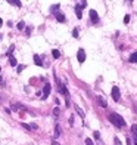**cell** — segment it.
I'll use <instances>...</instances> for the list:
<instances>
[{
	"label": "cell",
	"mask_w": 137,
	"mask_h": 145,
	"mask_svg": "<svg viewBox=\"0 0 137 145\" xmlns=\"http://www.w3.org/2000/svg\"><path fill=\"white\" fill-rule=\"evenodd\" d=\"M52 56H53L55 59H58V58L61 56V52H59L58 49H53V50H52Z\"/></svg>",
	"instance_id": "4fadbf2b"
},
{
	"label": "cell",
	"mask_w": 137,
	"mask_h": 145,
	"mask_svg": "<svg viewBox=\"0 0 137 145\" xmlns=\"http://www.w3.org/2000/svg\"><path fill=\"white\" fill-rule=\"evenodd\" d=\"M55 15H56V19H58L59 22H65V19H66V18H65V15H63V13L58 12V13H55Z\"/></svg>",
	"instance_id": "9c48e42d"
},
{
	"label": "cell",
	"mask_w": 137,
	"mask_h": 145,
	"mask_svg": "<svg viewBox=\"0 0 137 145\" xmlns=\"http://www.w3.org/2000/svg\"><path fill=\"white\" fill-rule=\"evenodd\" d=\"M59 113H61V111H59V108H55V110H53V116H55V117H58V116H59Z\"/></svg>",
	"instance_id": "7402d4cb"
},
{
	"label": "cell",
	"mask_w": 137,
	"mask_h": 145,
	"mask_svg": "<svg viewBox=\"0 0 137 145\" xmlns=\"http://www.w3.org/2000/svg\"><path fill=\"white\" fill-rule=\"evenodd\" d=\"M58 9H59V4H53V6L50 7V12H56Z\"/></svg>",
	"instance_id": "ac0fdd59"
},
{
	"label": "cell",
	"mask_w": 137,
	"mask_h": 145,
	"mask_svg": "<svg viewBox=\"0 0 137 145\" xmlns=\"http://www.w3.org/2000/svg\"><path fill=\"white\" fill-rule=\"evenodd\" d=\"M134 111H136V114H137V104H134Z\"/></svg>",
	"instance_id": "4dcf8cb0"
},
{
	"label": "cell",
	"mask_w": 137,
	"mask_h": 145,
	"mask_svg": "<svg viewBox=\"0 0 137 145\" xmlns=\"http://www.w3.org/2000/svg\"><path fill=\"white\" fill-rule=\"evenodd\" d=\"M74 108H75V111H77V113L80 114V117H81V119H84V117H86V116H84V111H83V110H81V108H80L78 105H75Z\"/></svg>",
	"instance_id": "7c38bea8"
},
{
	"label": "cell",
	"mask_w": 137,
	"mask_h": 145,
	"mask_svg": "<svg viewBox=\"0 0 137 145\" xmlns=\"http://www.w3.org/2000/svg\"><path fill=\"white\" fill-rule=\"evenodd\" d=\"M16 70H18V73H22V70H25V65H18Z\"/></svg>",
	"instance_id": "d6986e66"
},
{
	"label": "cell",
	"mask_w": 137,
	"mask_h": 145,
	"mask_svg": "<svg viewBox=\"0 0 137 145\" xmlns=\"http://www.w3.org/2000/svg\"><path fill=\"white\" fill-rule=\"evenodd\" d=\"M22 127H24V129H27V130H31V126H30V124H27V123H22Z\"/></svg>",
	"instance_id": "603a6c76"
},
{
	"label": "cell",
	"mask_w": 137,
	"mask_h": 145,
	"mask_svg": "<svg viewBox=\"0 0 137 145\" xmlns=\"http://www.w3.org/2000/svg\"><path fill=\"white\" fill-rule=\"evenodd\" d=\"M127 145H133V144H131V139H130V138H127Z\"/></svg>",
	"instance_id": "f546056e"
},
{
	"label": "cell",
	"mask_w": 137,
	"mask_h": 145,
	"mask_svg": "<svg viewBox=\"0 0 137 145\" xmlns=\"http://www.w3.org/2000/svg\"><path fill=\"white\" fill-rule=\"evenodd\" d=\"M9 64H10L12 67H16V65H18V62H16V59H15L13 56H10V55H9Z\"/></svg>",
	"instance_id": "5bb4252c"
},
{
	"label": "cell",
	"mask_w": 137,
	"mask_h": 145,
	"mask_svg": "<svg viewBox=\"0 0 137 145\" xmlns=\"http://www.w3.org/2000/svg\"><path fill=\"white\" fill-rule=\"evenodd\" d=\"M96 99H97V102H99V105H100L102 108H106V107H108V102H106V99H105L103 96H97Z\"/></svg>",
	"instance_id": "ba28073f"
},
{
	"label": "cell",
	"mask_w": 137,
	"mask_h": 145,
	"mask_svg": "<svg viewBox=\"0 0 137 145\" xmlns=\"http://www.w3.org/2000/svg\"><path fill=\"white\" fill-rule=\"evenodd\" d=\"M94 138H96V139H100V133H99V132H94Z\"/></svg>",
	"instance_id": "484cf974"
},
{
	"label": "cell",
	"mask_w": 137,
	"mask_h": 145,
	"mask_svg": "<svg viewBox=\"0 0 137 145\" xmlns=\"http://www.w3.org/2000/svg\"><path fill=\"white\" fill-rule=\"evenodd\" d=\"M34 62H35V65L43 67V61H41V58H40L38 55H34Z\"/></svg>",
	"instance_id": "30bf717a"
},
{
	"label": "cell",
	"mask_w": 137,
	"mask_h": 145,
	"mask_svg": "<svg viewBox=\"0 0 137 145\" xmlns=\"http://www.w3.org/2000/svg\"><path fill=\"white\" fill-rule=\"evenodd\" d=\"M131 132H133L134 136H137V124H133V126H131Z\"/></svg>",
	"instance_id": "e0dca14e"
},
{
	"label": "cell",
	"mask_w": 137,
	"mask_h": 145,
	"mask_svg": "<svg viewBox=\"0 0 137 145\" xmlns=\"http://www.w3.org/2000/svg\"><path fill=\"white\" fill-rule=\"evenodd\" d=\"M130 22V15H125L124 16V24H128Z\"/></svg>",
	"instance_id": "ffe728a7"
},
{
	"label": "cell",
	"mask_w": 137,
	"mask_h": 145,
	"mask_svg": "<svg viewBox=\"0 0 137 145\" xmlns=\"http://www.w3.org/2000/svg\"><path fill=\"white\" fill-rule=\"evenodd\" d=\"M77 59H78L80 64H83V62L86 61V50H84V49H78V52H77Z\"/></svg>",
	"instance_id": "3957f363"
},
{
	"label": "cell",
	"mask_w": 137,
	"mask_h": 145,
	"mask_svg": "<svg viewBox=\"0 0 137 145\" xmlns=\"http://www.w3.org/2000/svg\"><path fill=\"white\" fill-rule=\"evenodd\" d=\"M114 142H115V145H122V144H121V141H120L118 138H115V139H114Z\"/></svg>",
	"instance_id": "d4e9b609"
},
{
	"label": "cell",
	"mask_w": 137,
	"mask_h": 145,
	"mask_svg": "<svg viewBox=\"0 0 137 145\" xmlns=\"http://www.w3.org/2000/svg\"><path fill=\"white\" fill-rule=\"evenodd\" d=\"M52 145H61V144H59V142H58L56 139H53V141H52Z\"/></svg>",
	"instance_id": "83f0119b"
},
{
	"label": "cell",
	"mask_w": 137,
	"mask_h": 145,
	"mask_svg": "<svg viewBox=\"0 0 137 145\" xmlns=\"http://www.w3.org/2000/svg\"><path fill=\"white\" fill-rule=\"evenodd\" d=\"M25 34L30 36V34H31V28H27V30H25Z\"/></svg>",
	"instance_id": "4316f807"
},
{
	"label": "cell",
	"mask_w": 137,
	"mask_h": 145,
	"mask_svg": "<svg viewBox=\"0 0 137 145\" xmlns=\"http://www.w3.org/2000/svg\"><path fill=\"white\" fill-rule=\"evenodd\" d=\"M69 124H71V126L74 124V117H71V119H69Z\"/></svg>",
	"instance_id": "f1b7e54d"
},
{
	"label": "cell",
	"mask_w": 137,
	"mask_h": 145,
	"mask_svg": "<svg viewBox=\"0 0 137 145\" xmlns=\"http://www.w3.org/2000/svg\"><path fill=\"white\" fill-rule=\"evenodd\" d=\"M130 1H133V0H130Z\"/></svg>",
	"instance_id": "836d02e7"
},
{
	"label": "cell",
	"mask_w": 137,
	"mask_h": 145,
	"mask_svg": "<svg viewBox=\"0 0 137 145\" xmlns=\"http://www.w3.org/2000/svg\"><path fill=\"white\" fill-rule=\"evenodd\" d=\"M86 145H94V144H93V141H91L90 138H87V139H86Z\"/></svg>",
	"instance_id": "cb8c5ba5"
},
{
	"label": "cell",
	"mask_w": 137,
	"mask_h": 145,
	"mask_svg": "<svg viewBox=\"0 0 137 145\" xmlns=\"http://www.w3.org/2000/svg\"><path fill=\"white\" fill-rule=\"evenodd\" d=\"M75 15H77L78 19L83 18V7H81V4H77V6H75Z\"/></svg>",
	"instance_id": "52a82bcc"
},
{
	"label": "cell",
	"mask_w": 137,
	"mask_h": 145,
	"mask_svg": "<svg viewBox=\"0 0 137 145\" xmlns=\"http://www.w3.org/2000/svg\"><path fill=\"white\" fill-rule=\"evenodd\" d=\"M58 84H59V92H61V93H63L66 98H69V92H68V89H66L65 83H62V82H58Z\"/></svg>",
	"instance_id": "5b68a950"
},
{
	"label": "cell",
	"mask_w": 137,
	"mask_h": 145,
	"mask_svg": "<svg viewBox=\"0 0 137 145\" xmlns=\"http://www.w3.org/2000/svg\"><path fill=\"white\" fill-rule=\"evenodd\" d=\"M72 36H74L75 39H78V30H77V28H74V31H72Z\"/></svg>",
	"instance_id": "44dd1931"
},
{
	"label": "cell",
	"mask_w": 137,
	"mask_h": 145,
	"mask_svg": "<svg viewBox=\"0 0 137 145\" xmlns=\"http://www.w3.org/2000/svg\"><path fill=\"white\" fill-rule=\"evenodd\" d=\"M130 62H133V64H137V52H133V53L130 55Z\"/></svg>",
	"instance_id": "8fae6325"
},
{
	"label": "cell",
	"mask_w": 137,
	"mask_h": 145,
	"mask_svg": "<svg viewBox=\"0 0 137 145\" xmlns=\"http://www.w3.org/2000/svg\"><path fill=\"white\" fill-rule=\"evenodd\" d=\"M1 25H3V19L0 18V27H1Z\"/></svg>",
	"instance_id": "1f68e13d"
},
{
	"label": "cell",
	"mask_w": 137,
	"mask_h": 145,
	"mask_svg": "<svg viewBox=\"0 0 137 145\" xmlns=\"http://www.w3.org/2000/svg\"><path fill=\"white\" fill-rule=\"evenodd\" d=\"M112 99H114L115 102H118V101L121 99V92H120L118 86H114V87H112Z\"/></svg>",
	"instance_id": "7a4b0ae2"
},
{
	"label": "cell",
	"mask_w": 137,
	"mask_h": 145,
	"mask_svg": "<svg viewBox=\"0 0 137 145\" xmlns=\"http://www.w3.org/2000/svg\"><path fill=\"white\" fill-rule=\"evenodd\" d=\"M0 71H1V67H0Z\"/></svg>",
	"instance_id": "d6a6232c"
},
{
	"label": "cell",
	"mask_w": 137,
	"mask_h": 145,
	"mask_svg": "<svg viewBox=\"0 0 137 145\" xmlns=\"http://www.w3.org/2000/svg\"><path fill=\"white\" fill-rule=\"evenodd\" d=\"M89 13H90V19H91V22L97 24V22H99V15H97V12H96L94 9H91Z\"/></svg>",
	"instance_id": "8992f818"
},
{
	"label": "cell",
	"mask_w": 137,
	"mask_h": 145,
	"mask_svg": "<svg viewBox=\"0 0 137 145\" xmlns=\"http://www.w3.org/2000/svg\"><path fill=\"white\" fill-rule=\"evenodd\" d=\"M16 27H18V30H24V28H25V22H24V21H19Z\"/></svg>",
	"instance_id": "2e32d148"
},
{
	"label": "cell",
	"mask_w": 137,
	"mask_h": 145,
	"mask_svg": "<svg viewBox=\"0 0 137 145\" xmlns=\"http://www.w3.org/2000/svg\"><path fill=\"white\" fill-rule=\"evenodd\" d=\"M59 135H61V126H59V124H56V127H55V136L58 138Z\"/></svg>",
	"instance_id": "9a60e30c"
},
{
	"label": "cell",
	"mask_w": 137,
	"mask_h": 145,
	"mask_svg": "<svg viewBox=\"0 0 137 145\" xmlns=\"http://www.w3.org/2000/svg\"><path fill=\"white\" fill-rule=\"evenodd\" d=\"M50 92H52V86L49 83H46L44 87H43V99H47L49 95H50Z\"/></svg>",
	"instance_id": "277c9868"
},
{
	"label": "cell",
	"mask_w": 137,
	"mask_h": 145,
	"mask_svg": "<svg viewBox=\"0 0 137 145\" xmlns=\"http://www.w3.org/2000/svg\"><path fill=\"white\" fill-rule=\"evenodd\" d=\"M109 120H111V123L115 124L117 127H124V126H125V120H124L120 114H117V113H111V114H109Z\"/></svg>",
	"instance_id": "6da1fadb"
}]
</instances>
